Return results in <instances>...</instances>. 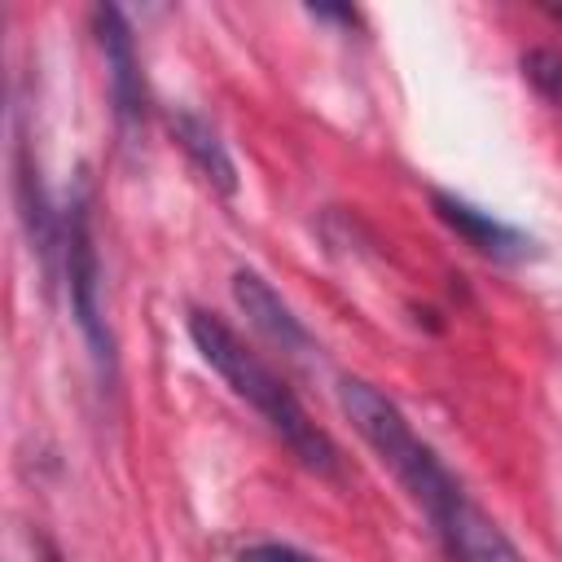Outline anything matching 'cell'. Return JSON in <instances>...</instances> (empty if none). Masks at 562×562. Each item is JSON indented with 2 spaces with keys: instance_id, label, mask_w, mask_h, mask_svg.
<instances>
[{
  "instance_id": "cell-1",
  "label": "cell",
  "mask_w": 562,
  "mask_h": 562,
  "mask_svg": "<svg viewBox=\"0 0 562 562\" xmlns=\"http://www.w3.org/2000/svg\"><path fill=\"white\" fill-rule=\"evenodd\" d=\"M189 338L198 347V356L233 386L237 400H246L268 426L272 435H281V443L321 479H338V448L334 439L307 417V408L299 404V395L206 307H189Z\"/></svg>"
},
{
  "instance_id": "cell-2",
  "label": "cell",
  "mask_w": 562,
  "mask_h": 562,
  "mask_svg": "<svg viewBox=\"0 0 562 562\" xmlns=\"http://www.w3.org/2000/svg\"><path fill=\"white\" fill-rule=\"evenodd\" d=\"M338 404H342L347 422L356 426V435L373 448V457L426 509V518L443 514L457 496H465V487L452 479V470L439 461V452L413 430V422L400 413V404L391 395H382L373 382L342 378L338 382Z\"/></svg>"
},
{
  "instance_id": "cell-3",
  "label": "cell",
  "mask_w": 562,
  "mask_h": 562,
  "mask_svg": "<svg viewBox=\"0 0 562 562\" xmlns=\"http://www.w3.org/2000/svg\"><path fill=\"white\" fill-rule=\"evenodd\" d=\"M61 272H66V294H70L75 325L88 338L97 369L110 373L114 342H110V329H105V316H101V255H97V233H92L88 184H79V193L70 198V206L61 215Z\"/></svg>"
},
{
  "instance_id": "cell-4",
  "label": "cell",
  "mask_w": 562,
  "mask_h": 562,
  "mask_svg": "<svg viewBox=\"0 0 562 562\" xmlns=\"http://www.w3.org/2000/svg\"><path fill=\"white\" fill-rule=\"evenodd\" d=\"M13 193H18V220L26 228L31 255L40 259L44 281L53 285L57 263H61V215L48 206L44 180H40V162H35V145L22 119V105L13 110Z\"/></svg>"
},
{
  "instance_id": "cell-5",
  "label": "cell",
  "mask_w": 562,
  "mask_h": 562,
  "mask_svg": "<svg viewBox=\"0 0 562 562\" xmlns=\"http://www.w3.org/2000/svg\"><path fill=\"white\" fill-rule=\"evenodd\" d=\"M92 31H97V48H101L105 75H110L114 123H119V132L132 140V136L140 132V123H145V79H140V57H136L132 26H127L123 9L97 4V9H92Z\"/></svg>"
},
{
  "instance_id": "cell-6",
  "label": "cell",
  "mask_w": 562,
  "mask_h": 562,
  "mask_svg": "<svg viewBox=\"0 0 562 562\" xmlns=\"http://www.w3.org/2000/svg\"><path fill=\"white\" fill-rule=\"evenodd\" d=\"M430 206H435V215H439L465 246H474L483 259H496V263H527V259L540 255V250H536V237H527L522 228L496 220L492 211H483V206H474V202H465V198H457V193L435 189V193H430Z\"/></svg>"
},
{
  "instance_id": "cell-7",
  "label": "cell",
  "mask_w": 562,
  "mask_h": 562,
  "mask_svg": "<svg viewBox=\"0 0 562 562\" xmlns=\"http://www.w3.org/2000/svg\"><path fill=\"white\" fill-rule=\"evenodd\" d=\"M443 553L452 562H531L505 531L496 518H487L470 496H457L443 514L430 518Z\"/></svg>"
},
{
  "instance_id": "cell-8",
  "label": "cell",
  "mask_w": 562,
  "mask_h": 562,
  "mask_svg": "<svg viewBox=\"0 0 562 562\" xmlns=\"http://www.w3.org/2000/svg\"><path fill=\"white\" fill-rule=\"evenodd\" d=\"M233 299H237V307L246 312V321H250L268 342H277L281 351H294V356L312 351V334L303 329V321L294 316V307H290L255 268H237V272H233Z\"/></svg>"
},
{
  "instance_id": "cell-9",
  "label": "cell",
  "mask_w": 562,
  "mask_h": 562,
  "mask_svg": "<svg viewBox=\"0 0 562 562\" xmlns=\"http://www.w3.org/2000/svg\"><path fill=\"white\" fill-rule=\"evenodd\" d=\"M171 132H176L184 158L198 167V176H202L220 198H237V162H233L224 136L215 132V123L202 119L198 110H176V114H171Z\"/></svg>"
},
{
  "instance_id": "cell-10",
  "label": "cell",
  "mask_w": 562,
  "mask_h": 562,
  "mask_svg": "<svg viewBox=\"0 0 562 562\" xmlns=\"http://www.w3.org/2000/svg\"><path fill=\"white\" fill-rule=\"evenodd\" d=\"M518 66H522V79H527L549 105L562 110V53H558V48H527V53L518 57Z\"/></svg>"
},
{
  "instance_id": "cell-11",
  "label": "cell",
  "mask_w": 562,
  "mask_h": 562,
  "mask_svg": "<svg viewBox=\"0 0 562 562\" xmlns=\"http://www.w3.org/2000/svg\"><path fill=\"white\" fill-rule=\"evenodd\" d=\"M237 562H316V558L303 553L299 544H285V540H255L237 553Z\"/></svg>"
},
{
  "instance_id": "cell-12",
  "label": "cell",
  "mask_w": 562,
  "mask_h": 562,
  "mask_svg": "<svg viewBox=\"0 0 562 562\" xmlns=\"http://www.w3.org/2000/svg\"><path fill=\"white\" fill-rule=\"evenodd\" d=\"M312 18H334V22H356V13H351V9H329V4H316V9H312Z\"/></svg>"
},
{
  "instance_id": "cell-13",
  "label": "cell",
  "mask_w": 562,
  "mask_h": 562,
  "mask_svg": "<svg viewBox=\"0 0 562 562\" xmlns=\"http://www.w3.org/2000/svg\"><path fill=\"white\" fill-rule=\"evenodd\" d=\"M44 562H61V558H57V553H53V549L44 544Z\"/></svg>"
},
{
  "instance_id": "cell-14",
  "label": "cell",
  "mask_w": 562,
  "mask_h": 562,
  "mask_svg": "<svg viewBox=\"0 0 562 562\" xmlns=\"http://www.w3.org/2000/svg\"><path fill=\"white\" fill-rule=\"evenodd\" d=\"M553 18H558V22H562V4H558V9H553Z\"/></svg>"
}]
</instances>
